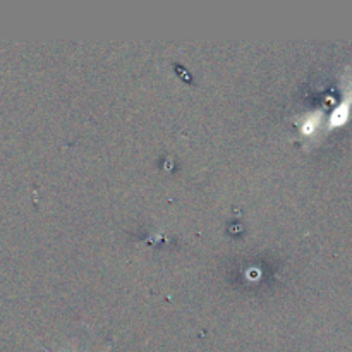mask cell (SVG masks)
<instances>
[{"mask_svg":"<svg viewBox=\"0 0 352 352\" xmlns=\"http://www.w3.org/2000/svg\"><path fill=\"white\" fill-rule=\"evenodd\" d=\"M45 352H50V351H47V349H45Z\"/></svg>","mask_w":352,"mask_h":352,"instance_id":"1","label":"cell"}]
</instances>
